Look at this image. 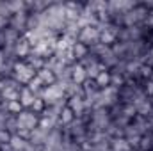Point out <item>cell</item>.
I'll return each instance as SVG.
<instances>
[{"label": "cell", "instance_id": "14", "mask_svg": "<svg viewBox=\"0 0 153 151\" xmlns=\"http://www.w3.org/2000/svg\"><path fill=\"white\" fill-rule=\"evenodd\" d=\"M94 84H96V87L102 91V89H105V87H109L111 85V70H102L96 78H94Z\"/></svg>", "mask_w": 153, "mask_h": 151}, {"label": "cell", "instance_id": "22", "mask_svg": "<svg viewBox=\"0 0 153 151\" xmlns=\"http://www.w3.org/2000/svg\"><path fill=\"white\" fill-rule=\"evenodd\" d=\"M45 109H46V103H45V101H43V98H36V100H34V103H32V107H30V110H32V112L34 114H38L39 117H41V114L45 112Z\"/></svg>", "mask_w": 153, "mask_h": 151}, {"label": "cell", "instance_id": "7", "mask_svg": "<svg viewBox=\"0 0 153 151\" xmlns=\"http://www.w3.org/2000/svg\"><path fill=\"white\" fill-rule=\"evenodd\" d=\"M66 105L73 110L76 117H80L82 114L87 110V107H85V100H84V94H75V96H70L68 100H66Z\"/></svg>", "mask_w": 153, "mask_h": 151}, {"label": "cell", "instance_id": "9", "mask_svg": "<svg viewBox=\"0 0 153 151\" xmlns=\"http://www.w3.org/2000/svg\"><path fill=\"white\" fill-rule=\"evenodd\" d=\"M85 80H87V71H85V68H84L80 62H75V64L71 66V82L76 84V85H82Z\"/></svg>", "mask_w": 153, "mask_h": 151}, {"label": "cell", "instance_id": "1", "mask_svg": "<svg viewBox=\"0 0 153 151\" xmlns=\"http://www.w3.org/2000/svg\"><path fill=\"white\" fill-rule=\"evenodd\" d=\"M36 76V71L25 62V61H16L13 66V78L20 84V85H27L32 78Z\"/></svg>", "mask_w": 153, "mask_h": 151}, {"label": "cell", "instance_id": "15", "mask_svg": "<svg viewBox=\"0 0 153 151\" xmlns=\"http://www.w3.org/2000/svg\"><path fill=\"white\" fill-rule=\"evenodd\" d=\"M9 144H11L13 151H25V150H27V146L30 144V141L22 139L20 135H16V133H14V135L11 137V142H9Z\"/></svg>", "mask_w": 153, "mask_h": 151}, {"label": "cell", "instance_id": "20", "mask_svg": "<svg viewBox=\"0 0 153 151\" xmlns=\"http://www.w3.org/2000/svg\"><path fill=\"white\" fill-rule=\"evenodd\" d=\"M5 4H7V9H9V13H11V14L20 13V11H27V9H25V2H23V0H9V2H5Z\"/></svg>", "mask_w": 153, "mask_h": 151}, {"label": "cell", "instance_id": "3", "mask_svg": "<svg viewBox=\"0 0 153 151\" xmlns=\"http://www.w3.org/2000/svg\"><path fill=\"white\" fill-rule=\"evenodd\" d=\"M76 41L78 43H84L89 48L93 44L100 43V29H98V25L96 27H84V29H80V32L76 36Z\"/></svg>", "mask_w": 153, "mask_h": 151}, {"label": "cell", "instance_id": "2", "mask_svg": "<svg viewBox=\"0 0 153 151\" xmlns=\"http://www.w3.org/2000/svg\"><path fill=\"white\" fill-rule=\"evenodd\" d=\"M39 117L38 114H34L30 109H23L22 112L16 115V121H18V130L23 128V130H29V132H34L39 126Z\"/></svg>", "mask_w": 153, "mask_h": 151}, {"label": "cell", "instance_id": "18", "mask_svg": "<svg viewBox=\"0 0 153 151\" xmlns=\"http://www.w3.org/2000/svg\"><path fill=\"white\" fill-rule=\"evenodd\" d=\"M121 115L126 117L128 121H134L135 115H137V109L132 103H121Z\"/></svg>", "mask_w": 153, "mask_h": 151}, {"label": "cell", "instance_id": "12", "mask_svg": "<svg viewBox=\"0 0 153 151\" xmlns=\"http://www.w3.org/2000/svg\"><path fill=\"white\" fill-rule=\"evenodd\" d=\"M2 34H4L5 46H14V44H16V41H18V39L23 36V34H20L18 30H14V29H11V27L4 29V30H2ZM5 46H4V48H5Z\"/></svg>", "mask_w": 153, "mask_h": 151}, {"label": "cell", "instance_id": "11", "mask_svg": "<svg viewBox=\"0 0 153 151\" xmlns=\"http://www.w3.org/2000/svg\"><path fill=\"white\" fill-rule=\"evenodd\" d=\"M36 75H38V78L43 82V85H45V87H48V85H53V84L57 82V76H55V73H53L52 70H48V68H43V70H39Z\"/></svg>", "mask_w": 153, "mask_h": 151}, {"label": "cell", "instance_id": "6", "mask_svg": "<svg viewBox=\"0 0 153 151\" xmlns=\"http://www.w3.org/2000/svg\"><path fill=\"white\" fill-rule=\"evenodd\" d=\"M100 29V43L105 46H112L114 43H117V30L114 25H98Z\"/></svg>", "mask_w": 153, "mask_h": 151}, {"label": "cell", "instance_id": "21", "mask_svg": "<svg viewBox=\"0 0 153 151\" xmlns=\"http://www.w3.org/2000/svg\"><path fill=\"white\" fill-rule=\"evenodd\" d=\"M27 87H29L34 94H38V96H39V93L43 91V87H45V85H43V82L38 78V75H36L32 80H30V82H29V84H27Z\"/></svg>", "mask_w": 153, "mask_h": 151}, {"label": "cell", "instance_id": "16", "mask_svg": "<svg viewBox=\"0 0 153 151\" xmlns=\"http://www.w3.org/2000/svg\"><path fill=\"white\" fill-rule=\"evenodd\" d=\"M25 62L38 73L39 70H43L45 68V64H46V61L43 59V57H39V55H34V53H30V57L29 59H25Z\"/></svg>", "mask_w": 153, "mask_h": 151}, {"label": "cell", "instance_id": "5", "mask_svg": "<svg viewBox=\"0 0 153 151\" xmlns=\"http://www.w3.org/2000/svg\"><path fill=\"white\" fill-rule=\"evenodd\" d=\"M27 21H29V13L27 11H20V13L11 14L9 27L14 29V30H18L20 34H25L27 32Z\"/></svg>", "mask_w": 153, "mask_h": 151}, {"label": "cell", "instance_id": "19", "mask_svg": "<svg viewBox=\"0 0 153 151\" xmlns=\"http://www.w3.org/2000/svg\"><path fill=\"white\" fill-rule=\"evenodd\" d=\"M4 107H5L7 114H11V115H18V114L23 110V107H22L20 100H13V101H7V103H4Z\"/></svg>", "mask_w": 153, "mask_h": 151}, {"label": "cell", "instance_id": "10", "mask_svg": "<svg viewBox=\"0 0 153 151\" xmlns=\"http://www.w3.org/2000/svg\"><path fill=\"white\" fill-rule=\"evenodd\" d=\"M36 98H38V94H34L27 85H23V87L20 89V98H18V100H20V103H22L23 109H30Z\"/></svg>", "mask_w": 153, "mask_h": 151}, {"label": "cell", "instance_id": "24", "mask_svg": "<svg viewBox=\"0 0 153 151\" xmlns=\"http://www.w3.org/2000/svg\"><path fill=\"white\" fill-rule=\"evenodd\" d=\"M9 61H11V59L5 55V52H4V48H2V50H0V75H2V70L7 66V62H9ZM14 61H16V59H14Z\"/></svg>", "mask_w": 153, "mask_h": 151}, {"label": "cell", "instance_id": "17", "mask_svg": "<svg viewBox=\"0 0 153 151\" xmlns=\"http://www.w3.org/2000/svg\"><path fill=\"white\" fill-rule=\"evenodd\" d=\"M111 150L112 151H130V144L126 142L125 137H117V139H111Z\"/></svg>", "mask_w": 153, "mask_h": 151}, {"label": "cell", "instance_id": "8", "mask_svg": "<svg viewBox=\"0 0 153 151\" xmlns=\"http://www.w3.org/2000/svg\"><path fill=\"white\" fill-rule=\"evenodd\" d=\"M76 119V115L73 114V110L68 107V105H64L62 109H61V112H59V117H57V124L61 126V128H66V126H70V124H73Z\"/></svg>", "mask_w": 153, "mask_h": 151}, {"label": "cell", "instance_id": "26", "mask_svg": "<svg viewBox=\"0 0 153 151\" xmlns=\"http://www.w3.org/2000/svg\"><path fill=\"white\" fill-rule=\"evenodd\" d=\"M130 151H139V150H130Z\"/></svg>", "mask_w": 153, "mask_h": 151}, {"label": "cell", "instance_id": "13", "mask_svg": "<svg viewBox=\"0 0 153 151\" xmlns=\"http://www.w3.org/2000/svg\"><path fill=\"white\" fill-rule=\"evenodd\" d=\"M71 52H73V55H75L76 62H80V61H84L91 52H89V46H85L84 43H78V41H75V44L71 46Z\"/></svg>", "mask_w": 153, "mask_h": 151}, {"label": "cell", "instance_id": "23", "mask_svg": "<svg viewBox=\"0 0 153 151\" xmlns=\"http://www.w3.org/2000/svg\"><path fill=\"white\" fill-rule=\"evenodd\" d=\"M11 137H13V133H9L5 128H0V146L2 144H9L11 142Z\"/></svg>", "mask_w": 153, "mask_h": 151}, {"label": "cell", "instance_id": "25", "mask_svg": "<svg viewBox=\"0 0 153 151\" xmlns=\"http://www.w3.org/2000/svg\"><path fill=\"white\" fill-rule=\"evenodd\" d=\"M0 151H13V148H11V144H2Z\"/></svg>", "mask_w": 153, "mask_h": 151}, {"label": "cell", "instance_id": "4", "mask_svg": "<svg viewBox=\"0 0 153 151\" xmlns=\"http://www.w3.org/2000/svg\"><path fill=\"white\" fill-rule=\"evenodd\" d=\"M30 53H32V44L29 43V39L25 38V36H22V38L16 41V44L13 46L14 59L16 61H25V59L30 57Z\"/></svg>", "mask_w": 153, "mask_h": 151}]
</instances>
